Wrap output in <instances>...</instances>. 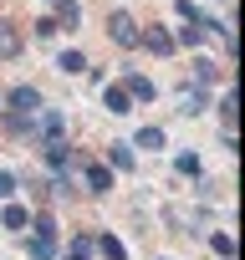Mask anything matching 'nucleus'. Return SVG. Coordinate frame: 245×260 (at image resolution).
Returning <instances> with one entry per match:
<instances>
[{"mask_svg":"<svg viewBox=\"0 0 245 260\" xmlns=\"http://www.w3.org/2000/svg\"><path fill=\"white\" fill-rule=\"evenodd\" d=\"M97 245H102V255H107V260H128V250H122V240H112V235H102Z\"/></svg>","mask_w":245,"mask_h":260,"instance_id":"nucleus-14","label":"nucleus"},{"mask_svg":"<svg viewBox=\"0 0 245 260\" xmlns=\"http://www.w3.org/2000/svg\"><path fill=\"white\" fill-rule=\"evenodd\" d=\"M122 92H128V97H143V102H148V97H154V82H148V77H128V87H122Z\"/></svg>","mask_w":245,"mask_h":260,"instance_id":"nucleus-11","label":"nucleus"},{"mask_svg":"<svg viewBox=\"0 0 245 260\" xmlns=\"http://www.w3.org/2000/svg\"><path fill=\"white\" fill-rule=\"evenodd\" d=\"M138 46H148V51L169 56V51H174V36H169V31H143V36H138Z\"/></svg>","mask_w":245,"mask_h":260,"instance_id":"nucleus-5","label":"nucleus"},{"mask_svg":"<svg viewBox=\"0 0 245 260\" xmlns=\"http://www.w3.org/2000/svg\"><path fill=\"white\" fill-rule=\"evenodd\" d=\"M0 224H6V230H26V224H31V214H26L21 204H6V209H0Z\"/></svg>","mask_w":245,"mask_h":260,"instance_id":"nucleus-7","label":"nucleus"},{"mask_svg":"<svg viewBox=\"0 0 245 260\" xmlns=\"http://www.w3.org/2000/svg\"><path fill=\"white\" fill-rule=\"evenodd\" d=\"M46 164H56V169H67V164H72V148H67L62 138H51V143H46Z\"/></svg>","mask_w":245,"mask_h":260,"instance_id":"nucleus-8","label":"nucleus"},{"mask_svg":"<svg viewBox=\"0 0 245 260\" xmlns=\"http://www.w3.org/2000/svg\"><path fill=\"white\" fill-rule=\"evenodd\" d=\"M133 143H138V148H164V127H143Z\"/></svg>","mask_w":245,"mask_h":260,"instance_id":"nucleus-13","label":"nucleus"},{"mask_svg":"<svg viewBox=\"0 0 245 260\" xmlns=\"http://www.w3.org/2000/svg\"><path fill=\"white\" fill-rule=\"evenodd\" d=\"M179 41H184V46H199V41H204V31H199V26H184V31H179Z\"/></svg>","mask_w":245,"mask_h":260,"instance_id":"nucleus-17","label":"nucleus"},{"mask_svg":"<svg viewBox=\"0 0 245 260\" xmlns=\"http://www.w3.org/2000/svg\"><path fill=\"white\" fill-rule=\"evenodd\" d=\"M6 102H11V117H26V112H41V92H36V87H16V92H11Z\"/></svg>","mask_w":245,"mask_h":260,"instance_id":"nucleus-3","label":"nucleus"},{"mask_svg":"<svg viewBox=\"0 0 245 260\" xmlns=\"http://www.w3.org/2000/svg\"><path fill=\"white\" fill-rule=\"evenodd\" d=\"M107 158H112V169H122V174L133 169V148H128V143H112V148H107Z\"/></svg>","mask_w":245,"mask_h":260,"instance_id":"nucleus-9","label":"nucleus"},{"mask_svg":"<svg viewBox=\"0 0 245 260\" xmlns=\"http://www.w3.org/2000/svg\"><path fill=\"white\" fill-rule=\"evenodd\" d=\"M209 245H215V250H220V255H235V240H230V235H215V240H209Z\"/></svg>","mask_w":245,"mask_h":260,"instance_id":"nucleus-20","label":"nucleus"},{"mask_svg":"<svg viewBox=\"0 0 245 260\" xmlns=\"http://www.w3.org/2000/svg\"><path fill=\"white\" fill-rule=\"evenodd\" d=\"M107 112H133V97L122 87H107Z\"/></svg>","mask_w":245,"mask_h":260,"instance_id":"nucleus-10","label":"nucleus"},{"mask_svg":"<svg viewBox=\"0 0 245 260\" xmlns=\"http://www.w3.org/2000/svg\"><path fill=\"white\" fill-rule=\"evenodd\" d=\"M67 260H92V235H77L72 250H67Z\"/></svg>","mask_w":245,"mask_h":260,"instance_id":"nucleus-12","label":"nucleus"},{"mask_svg":"<svg viewBox=\"0 0 245 260\" xmlns=\"http://www.w3.org/2000/svg\"><path fill=\"white\" fill-rule=\"evenodd\" d=\"M107 36H112L117 46H138V36H143V31L133 26V16H128V11H112V16H107Z\"/></svg>","mask_w":245,"mask_h":260,"instance_id":"nucleus-2","label":"nucleus"},{"mask_svg":"<svg viewBox=\"0 0 245 260\" xmlns=\"http://www.w3.org/2000/svg\"><path fill=\"white\" fill-rule=\"evenodd\" d=\"M11 194H16V174L0 169V199H11Z\"/></svg>","mask_w":245,"mask_h":260,"instance_id":"nucleus-18","label":"nucleus"},{"mask_svg":"<svg viewBox=\"0 0 245 260\" xmlns=\"http://www.w3.org/2000/svg\"><path fill=\"white\" fill-rule=\"evenodd\" d=\"M87 189H92V194H107V189H112V174H107L102 164H87Z\"/></svg>","mask_w":245,"mask_h":260,"instance_id":"nucleus-6","label":"nucleus"},{"mask_svg":"<svg viewBox=\"0 0 245 260\" xmlns=\"http://www.w3.org/2000/svg\"><path fill=\"white\" fill-rule=\"evenodd\" d=\"M56 67H62V72H82V67H87V56H82V51H62V61H56Z\"/></svg>","mask_w":245,"mask_h":260,"instance_id":"nucleus-15","label":"nucleus"},{"mask_svg":"<svg viewBox=\"0 0 245 260\" xmlns=\"http://www.w3.org/2000/svg\"><path fill=\"white\" fill-rule=\"evenodd\" d=\"M36 230H41V235H31V240H26V255L51 260V255H56V219H51V214H41V219H36Z\"/></svg>","mask_w":245,"mask_h":260,"instance_id":"nucleus-1","label":"nucleus"},{"mask_svg":"<svg viewBox=\"0 0 245 260\" xmlns=\"http://www.w3.org/2000/svg\"><path fill=\"white\" fill-rule=\"evenodd\" d=\"M0 56H6V61L21 56V31H16L11 21H0Z\"/></svg>","mask_w":245,"mask_h":260,"instance_id":"nucleus-4","label":"nucleus"},{"mask_svg":"<svg viewBox=\"0 0 245 260\" xmlns=\"http://www.w3.org/2000/svg\"><path fill=\"white\" fill-rule=\"evenodd\" d=\"M41 133H46V143H51V138H62V117H56V112H46V117H41Z\"/></svg>","mask_w":245,"mask_h":260,"instance_id":"nucleus-16","label":"nucleus"},{"mask_svg":"<svg viewBox=\"0 0 245 260\" xmlns=\"http://www.w3.org/2000/svg\"><path fill=\"white\" fill-rule=\"evenodd\" d=\"M179 174H189V179H194V174H199V158H194V153H184V158H179Z\"/></svg>","mask_w":245,"mask_h":260,"instance_id":"nucleus-19","label":"nucleus"}]
</instances>
